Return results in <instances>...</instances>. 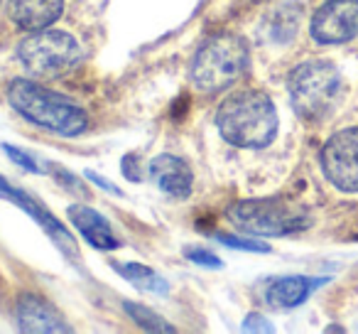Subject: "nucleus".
<instances>
[{
    "mask_svg": "<svg viewBox=\"0 0 358 334\" xmlns=\"http://www.w3.org/2000/svg\"><path fill=\"white\" fill-rule=\"evenodd\" d=\"M216 128L236 148H268L278 135V109L265 91H236L216 111Z\"/></svg>",
    "mask_w": 358,
    "mask_h": 334,
    "instance_id": "f257e3e1",
    "label": "nucleus"
},
{
    "mask_svg": "<svg viewBox=\"0 0 358 334\" xmlns=\"http://www.w3.org/2000/svg\"><path fill=\"white\" fill-rule=\"evenodd\" d=\"M8 104L30 123L50 133L74 138L89 128V116L76 101L62 96L30 79H13L8 86Z\"/></svg>",
    "mask_w": 358,
    "mask_h": 334,
    "instance_id": "f03ea898",
    "label": "nucleus"
},
{
    "mask_svg": "<svg viewBox=\"0 0 358 334\" xmlns=\"http://www.w3.org/2000/svg\"><path fill=\"white\" fill-rule=\"evenodd\" d=\"M287 91L299 118L307 123H324L341 106L343 79L331 62L309 60L289 71Z\"/></svg>",
    "mask_w": 358,
    "mask_h": 334,
    "instance_id": "7ed1b4c3",
    "label": "nucleus"
},
{
    "mask_svg": "<svg viewBox=\"0 0 358 334\" xmlns=\"http://www.w3.org/2000/svg\"><path fill=\"white\" fill-rule=\"evenodd\" d=\"M248 42L234 32H221L204 42L192 60V84L201 94H219L248 71Z\"/></svg>",
    "mask_w": 358,
    "mask_h": 334,
    "instance_id": "20e7f679",
    "label": "nucleus"
},
{
    "mask_svg": "<svg viewBox=\"0 0 358 334\" xmlns=\"http://www.w3.org/2000/svg\"><path fill=\"white\" fill-rule=\"evenodd\" d=\"M229 219L243 234L255 236H287L312 224L307 207L285 197L238 202L229 209Z\"/></svg>",
    "mask_w": 358,
    "mask_h": 334,
    "instance_id": "39448f33",
    "label": "nucleus"
},
{
    "mask_svg": "<svg viewBox=\"0 0 358 334\" xmlns=\"http://www.w3.org/2000/svg\"><path fill=\"white\" fill-rule=\"evenodd\" d=\"M84 52L74 35L62 30H37L17 45L20 64L37 79H55L71 71L81 62Z\"/></svg>",
    "mask_w": 358,
    "mask_h": 334,
    "instance_id": "423d86ee",
    "label": "nucleus"
},
{
    "mask_svg": "<svg viewBox=\"0 0 358 334\" xmlns=\"http://www.w3.org/2000/svg\"><path fill=\"white\" fill-rule=\"evenodd\" d=\"M322 172L336 190L358 192V125L334 133L319 153Z\"/></svg>",
    "mask_w": 358,
    "mask_h": 334,
    "instance_id": "0eeeda50",
    "label": "nucleus"
},
{
    "mask_svg": "<svg viewBox=\"0 0 358 334\" xmlns=\"http://www.w3.org/2000/svg\"><path fill=\"white\" fill-rule=\"evenodd\" d=\"M312 40L319 45H343L358 37V0H329L312 15Z\"/></svg>",
    "mask_w": 358,
    "mask_h": 334,
    "instance_id": "6e6552de",
    "label": "nucleus"
},
{
    "mask_svg": "<svg viewBox=\"0 0 358 334\" xmlns=\"http://www.w3.org/2000/svg\"><path fill=\"white\" fill-rule=\"evenodd\" d=\"M0 197H3V200H10L15 207H20L22 211H27V214H30L32 219H35L37 224L47 231V236H50V239L55 241V244L59 246L66 256H71V258H74V256H79V253H76L74 239H71V234L64 229V224H59V219H57L50 209H45L40 200H35V197L27 195V192L17 190V187L10 185V182H8L3 175H0Z\"/></svg>",
    "mask_w": 358,
    "mask_h": 334,
    "instance_id": "1a4fd4ad",
    "label": "nucleus"
},
{
    "mask_svg": "<svg viewBox=\"0 0 358 334\" xmlns=\"http://www.w3.org/2000/svg\"><path fill=\"white\" fill-rule=\"evenodd\" d=\"M148 170H150V180L164 195L174 197V200H187L192 195V190H194V172L177 155H169V153L157 155V158L150 160Z\"/></svg>",
    "mask_w": 358,
    "mask_h": 334,
    "instance_id": "9d476101",
    "label": "nucleus"
},
{
    "mask_svg": "<svg viewBox=\"0 0 358 334\" xmlns=\"http://www.w3.org/2000/svg\"><path fill=\"white\" fill-rule=\"evenodd\" d=\"M17 327L27 334H69L71 327L66 319L52 307L47 300L37 295H22L15 307Z\"/></svg>",
    "mask_w": 358,
    "mask_h": 334,
    "instance_id": "9b49d317",
    "label": "nucleus"
},
{
    "mask_svg": "<svg viewBox=\"0 0 358 334\" xmlns=\"http://www.w3.org/2000/svg\"><path fill=\"white\" fill-rule=\"evenodd\" d=\"M327 283V278H307V275H285L275 278L265 288L263 298L273 309H292L307 302L309 295Z\"/></svg>",
    "mask_w": 358,
    "mask_h": 334,
    "instance_id": "f8f14e48",
    "label": "nucleus"
},
{
    "mask_svg": "<svg viewBox=\"0 0 358 334\" xmlns=\"http://www.w3.org/2000/svg\"><path fill=\"white\" fill-rule=\"evenodd\" d=\"M8 13L20 30L37 32L59 20L64 0H8Z\"/></svg>",
    "mask_w": 358,
    "mask_h": 334,
    "instance_id": "ddd939ff",
    "label": "nucleus"
},
{
    "mask_svg": "<svg viewBox=\"0 0 358 334\" xmlns=\"http://www.w3.org/2000/svg\"><path fill=\"white\" fill-rule=\"evenodd\" d=\"M69 221L79 229V234L89 241L94 249H101V251H113L120 246V241L115 239L113 229H110L108 219L103 214H99L96 209L91 207H84V204H74L69 207Z\"/></svg>",
    "mask_w": 358,
    "mask_h": 334,
    "instance_id": "4468645a",
    "label": "nucleus"
},
{
    "mask_svg": "<svg viewBox=\"0 0 358 334\" xmlns=\"http://www.w3.org/2000/svg\"><path fill=\"white\" fill-rule=\"evenodd\" d=\"M113 268L118 270V275H123L125 280L135 285V288L145 290V293H155V295H167L169 290V283L162 278L159 273H155L150 265H143V263H113Z\"/></svg>",
    "mask_w": 358,
    "mask_h": 334,
    "instance_id": "2eb2a0df",
    "label": "nucleus"
},
{
    "mask_svg": "<svg viewBox=\"0 0 358 334\" xmlns=\"http://www.w3.org/2000/svg\"><path fill=\"white\" fill-rule=\"evenodd\" d=\"M123 309L135 324H140L143 329L148 332H159V334H172L174 327L162 317L157 314L155 309H150L148 305H140V302H123Z\"/></svg>",
    "mask_w": 358,
    "mask_h": 334,
    "instance_id": "dca6fc26",
    "label": "nucleus"
},
{
    "mask_svg": "<svg viewBox=\"0 0 358 334\" xmlns=\"http://www.w3.org/2000/svg\"><path fill=\"white\" fill-rule=\"evenodd\" d=\"M3 150H6V155L13 160V162H17L22 170L32 172V175H47V172H50L47 162L37 160L35 155H30L27 150H20V148H15V145H10V143H3Z\"/></svg>",
    "mask_w": 358,
    "mask_h": 334,
    "instance_id": "f3484780",
    "label": "nucleus"
},
{
    "mask_svg": "<svg viewBox=\"0 0 358 334\" xmlns=\"http://www.w3.org/2000/svg\"><path fill=\"white\" fill-rule=\"evenodd\" d=\"M216 241H221L229 249H238V251H255V253H268L270 246L260 244V241H250V239H238V236L231 234H216Z\"/></svg>",
    "mask_w": 358,
    "mask_h": 334,
    "instance_id": "a211bd4d",
    "label": "nucleus"
},
{
    "mask_svg": "<svg viewBox=\"0 0 358 334\" xmlns=\"http://www.w3.org/2000/svg\"><path fill=\"white\" fill-rule=\"evenodd\" d=\"M185 258L192 260V263L196 265H204V268H224V263H221V258L216 253H211V251L201 249V246H189V249H185Z\"/></svg>",
    "mask_w": 358,
    "mask_h": 334,
    "instance_id": "6ab92c4d",
    "label": "nucleus"
},
{
    "mask_svg": "<svg viewBox=\"0 0 358 334\" xmlns=\"http://www.w3.org/2000/svg\"><path fill=\"white\" fill-rule=\"evenodd\" d=\"M243 332H275V327L263 317V314L253 312V314H248V317H245Z\"/></svg>",
    "mask_w": 358,
    "mask_h": 334,
    "instance_id": "aec40b11",
    "label": "nucleus"
},
{
    "mask_svg": "<svg viewBox=\"0 0 358 334\" xmlns=\"http://www.w3.org/2000/svg\"><path fill=\"white\" fill-rule=\"evenodd\" d=\"M86 177H89L91 182H96V185H99L101 190H106V192H108V195L123 197V192H120L118 187H115V185H110L108 180H103V177H101V175H96V172H86Z\"/></svg>",
    "mask_w": 358,
    "mask_h": 334,
    "instance_id": "412c9836",
    "label": "nucleus"
},
{
    "mask_svg": "<svg viewBox=\"0 0 358 334\" xmlns=\"http://www.w3.org/2000/svg\"><path fill=\"white\" fill-rule=\"evenodd\" d=\"M57 175H59L62 180H64V187H66V190L79 192V195H86V190H84V187H81V182L76 180V177L71 175V172H66V170H57Z\"/></svg>",
    "mask_w": 358,
    "mask_h": 334,
    "instance_id": "4be33fe9",
    "label": "nucleus"
}]
</instances>
